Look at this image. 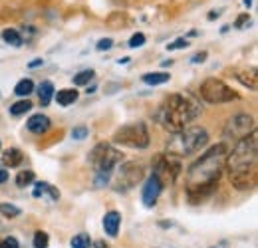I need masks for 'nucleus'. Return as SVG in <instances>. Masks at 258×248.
Listing matches in <instances>:
<instances>
[{
    "label": "nucleus",
    "mask_w": 258,
    "mask_h": 248,
    "mask_svg": "<svg viewBox=\"0 0 258 248\" xmlns=\"http://www.w3.org/2000/svg\"><path fill=\"white\" fill-rule=\"evenodd\" d=\"M179 173H181V165H179V161H175L171 155L165 153V155L155 157V161H153V175L161 181L163 187L173 185L177 181Z\"/></svg>",
    "instance_id": "10"
},
{
    "label": "nucleus",
    "mask_w": 258,
    "mask_h": 248,
    "mask_svg": "<svg viewBox=\"0 0 258 248\" xmlns=\"http://www.w3.org/2000/svg\"><path fill=\"white\" fill-rule=\"evenodd\" d=\"M44 64V60L42 58H38V60H32V62L28 64V68H38V66H42Z\"/></svg>",
    "instance_id": "37"
},
{
    "label": "nucleus",
    "mask_w": 258,
    "mask_h": 248,
    "mask_svg": "<svg viewBox=\"0 0 258 248\" xmlns=\"http://www.w3.org/2000/svg\"><path fill=\"white\" fill-rule=\"evenodd\" d=\"M30 109H32V101H28L26 97L10 105V113H12L14 117H18V115H24V113H28Z\"/></svg>",
    "instance_id": "22"
},
{
    "label": "nucleus",
    "mask_w": 258,
    "mask_h": 248,
    "mask_svg": "<svg viewBox=\"0 0 258 248\" xmlns=\"http://www.w3.org/2000/svg\"><path fill=\"white\" fill-rule=\"evenodd\" d=\"M6 181H8V171L0 167V185H2V183H6Z\"/></svg>",
    "instance_id": "36"
},
{
    "label": "nucleus",
    "mask_w": 258,
    "mask_h": 248,
    "mask_svg": "<svg viewBox=\"0 0 258 248\" xmlns=\"http://www.w3.org/2000/svg\"><path fill=\"white\" fill-rule=\"evenodd\" d=\"M32 183H34V173H32V171H20V173L16 175V185L20 187V189L32 185Z\"/></svg>",
    "instance_id": "27"
},
{
    "label": "nucleus",
    "mask_w": 258,
    "mask_h": 248,
    "mask_svg": "<svg viewBox=\"0 0 258 248\" xmlns=\"http://www.w3.org/2000/svg\"><path fill=\"white\" fill-rule=\"evenodd\" d=\"M199 95L203 97V101H207L211 105H221V103H228V101L238 99V93L232 88H228L219 78H207L199 86Z\"/></svg>",
    "instance_id": "7"
},
{
    "label": "nucleus",
    "mask_w": 258,
    "mask_h": 248,
    "mask_svg": "<svg viewBox=\"0 0 258 248\" xmlns=\"http://www.w3.org/2000/svg\"><path fill=\"white\" fill-rule=\"evenodd\" d=\"M90 165L94 167V173H96V185L103 187L111 181V175L115 171V167L123 161V155L113 149L109 143H97L96 147L90 151L88 155Z\"/></svg>",
    "instance_id": "5"
},
{
    "label": "nucleus",
    "mask_w": 258,
    "mask_h": 248,
    "mask_svg": "<svg viewBox=\"0 0 258 248\" xmlns=\"http://www.w3.org/2000/svg\"><path fill=\"white\" fill-rule=\"evenodd\" d=\"M34 92V82L30 78H24V80H20L16 86H14V93L18 95V97H26V95H30Z\"/></svg>",
    "instance_id": "21"
},
{
    "label": "nucleus",
    "mask_w": 258,
    "mask_h": 248,
    "mask_svg": "<svg viewBox=\"0 0 258 248\" xmlns=\"http://www.w3.org/2000/svg\"><path fill=\"white\" fill-rule=\"evenodd\" d=\"M32 195L36 199H40V197H50L52 201H60V191H58L56 187H52L50 183H44V181L34 183Z\"/></svg>",
    "instance_id": "14"
},
{
    "label": "nucleus",
    "mask_w": 258,
    "mask_h": 248,
    "mask_svg": "<svg viewBox=\"0 0 258 248\" xmlns=\"http://www.w3.org/2000/svg\"><path fill=\"white\" fill-rule=\"evenodd\" d=\"M54 97H56L58 105H62V107H68V105H72V103H76V101H78L80 93H78V90H72V88H68V90H60L58 93H54Z\"/></svg>",
    "instance_id": "19"
},
{
    "label": "nucleus",
    "mask_w": 258,
    "mask_h": 248,
    "mask_svg": "<svg viewBox=\"0 0 258 248\" xmlns=\"http://www.w3.org/2000/svg\"><path fill=\"white\" fill-rule=\"evenodd\" d=\"M254 131V117L248 113H236L226 121L223 129V137L230 141H240L242 137L250 135Z\"/></svg>",
    "instance_id": "9"
},
{
    "label": "nucleus",
    "mask_w": 258,
    "mask_h": 248,
    "mask_svg": "<svg viewBox=\"0 0 258 248\" xmlns=\"http://www.w3.org/2000/svg\"><path fill=\"white\" fill-rule=\"evenodd\" d=\"M248 22H250V16L248 14H240L236 18V22H234V28H244V24H248Z\"/></svg>",
    "instance_id": "33"
},
{
    "label": "nucleus",
    "mask_w": 258,
    "mask_h": 248,
    "mask_svg": "<svg viewBox=\"0 0 258 248\" xmlns=\"http://www.w3.org/2000/svg\"><path fill=\"white\" fill-rule=\"evenodd\" d=\"M70 246H72V248H90V246H92V238H90V234L80 232V234H76V236L72 238Z\"/></svg>",
    "instance_id": "24"
},
{
    "label": "nucleus",
    "mask_w": 258,
    "mask_h": 248,
    "mask_svg": "<svg viewBox=\"0 0 258 248\" xmlns=\"http://www.w3.org/2000/svg\"><path fill=\"white\" fill-rule=\"evenodd\" d=\"M129 58H121V60H117V64H127Z\"/></svg>",
    "instance_id": "40"
},
{
    "label": "nucleus",
    "mask_w": 258,
    "mask_h": 248,
    "mask_svg": "<svg viewBox=\"0 0 258 248\" xmlns=\"http://www.w3.org/2000/svg\"><path fill=\"white\" fill-rule=\"evenodd\" d=\"M38 97H40L42 107L50 105V101H52V97H54V84H52L50 80H44V82L38 86Z\"/></svg>",
    "instance_id": "17"
},
{
    "label": "nucleus",
    "mask_w": 258,
    "mask_h": 248,
    "mask_svg": "<svg viewBox=\"0 0 258 248\" xmlns=\"http://www.w3.org/2000/svg\"><path fill=\"white\" fill-rule=\"evenodd\" d=\"M221 16V10H217V12H209V20H215V18H219Z\"/></svg>",
    "instance_id": "38"
},
{
    "label": "nucleus",
    "mask_w": 258,
    "mask_h": 248,
    "mask_svg": "<svg viewBox=\"0 0 258 248\" xmlns=\"http://www.w3.org/2000/svg\"><path fill=\"white\" fill-rule=\"evenodd\" d=\"M0 248H20V244L14 236H6L4 240H0Z\"/></svg>",
    "instance_id": "32"
},
{
    "label": "nucleus",
    "mask_w": 258,
    "mask_h": 248,
    "mask_svg": "<svg viewBox=\"0 0 258 248\" xmlns=\"http://www.w3.org/2000/svg\"><path fill=\"white\" fill-rule=\"evenodd\" d=\"M161 191H163L161 181H159L155 175H149L147 181H145V185H143V191H141V201H143V205H145V207H155V203H157Z\"/></svg>",
    "instance_id": "11"
},
{
    "label": "nucleus",
    "mask_w": 258,
    "mask_h": 248,
    "mask_svg": "<svg viewBox=\"0 0 258 248\" xmlns=\"http://www.w3.org/2000/svg\"><path fill=\"white\" fill-rule=\"evenodd\" d=\"M26 127H28V131H32L34 135H44L50 129V117L44 115V113H34L26 121Z\"/></svg>",
    "instance_id": "12"
},
{
    "label": "nucleus",
    "mask_w": 258,
    "mask_h": 248,
    "mask_svg": "<svg viewBox=\"0 0 258 248\" xmlns=\"http://www.w3.org/2000/svg\"><path fill=\"white\" fill-rule=\"evenodd\" d=\"M94 76H96L94 70H84V72H80V74L74 76V86H88L94 80Z\"/></svg>",
    "instance_id": "23"
},
{
    "label": "nucleus",
    "mask_w": 258,
    "mask_h": 248,
    "mask_svg": "<svg viewBox=\"0 0 258 248\" xmlns=\"http://www.w3.org/2000/svg\"><path fill=\"white\" fill-rule=\"evenodd\" d=\"M250 4H252V0H244V6L246 8H250Z\"/></svg>",
    "instance_id": "41"
},
{
    "label": "nucleus",
    "mask_w": 258,
    "mask_h": 248,
    "mask_svg": "<svg viewBox=\"0 0 258 248\" xmlns=\"http://www.w3.org/2000/svg\"><path fill=\"white\" fill-rule=\"evenodd\" d=\"M115 169L117 171H115V179H113V185H115L113 189L121 191V193L131 191L135 185H139L143 181V177H145L143 165L135 163V161H127V163H123L121 167H115Z\"/></svg>",
    "instance_id": "8"
},
{
    "label": "nucleus",
    "mask_w": 258,
    "mask_h": 248,
    "mask_svg": "<svg viewBox=\"0 0 258 248\" xmlns=\"http://www.w3.org/2000/svg\"><path fill=\"white\" fill-rule=\"evenodd\" d=\"M0 213L4 215L6 218H16L20 217V209L16 207V205H10V203H0Z\"/></svg>",
    "instance_id": "25"
},
{
    "label": "nucleus",
    "mask_w": 258,
    "mask_h": 248,
    "mask_svg": "<svg viewBox=\"0 0 258 248\" xmlns=\"http://www.w3.org/2000/svg\"><path fill=\"white\" fill-rule=\"evenodd\" d=\"M169 80H171V74L167 72H149L141 76V82L147 86H161V84H167Z\"/></svg>",
    "instance_id": "16"
},
{
    "label": "nucleus",
    "mask_w": 258,
    "mask_h": 248,
    "mask_svg": "<svg viewBox=\"0 0 258 248\" xmlns=\"http://www.w3.org/2000/svg\"><path fill=\"white\" fill-rule=\"evenodd\" d=\"M145 34H141V32H137V34H133L131 38H129V48H141L143 44H145Z\"/></svg>",
    "instance_id": "29"
},
{
    "label": "nucleus",
    "mask_w": 258,
    "mask_h": 248,
    "mask_svg": "<svg viewBox=\"0 0 258 248\" xmlns=\"http://www.w3.org/2000/svg\"><path fill=\"white\" fill-rule=\"evenodd\" d=\"M90 248H109V244H107L105 240H96V242H92Z\"/></svg>",
    "instance_id": "35"
},
{
    "label": "nucleus",
    "mask_w": 258,
    "mask_h": 248,
    "mask_svg": "<svg viewBox=\"0 0 258 248\" xmlns=\"http://www.w3.org/2000/svg\"><path fill=\"white\" fill-rule=\"evenodd\" d=\"M32 244H34V248H48V244H50V236H48V232H44V230H36V232H34Z\"/></svg>",
    "instance_id": "26"
},
{
    "label": "nucleus",
    "mask_w": 258,
    "mask_h": 248,
    "mask_svg": "<svg viewBox=\"0 0 258 248\" xmlns=\"http://www.w3.org/2000/svg\"><path fill=\"white\" fill-rule=\"evenodd\" d=\"M256 159H258V137L256 131L236 141V147L226 157L225 167L228 169L230 185L238 191H246L256 183Z\"/></svg>",
    "instance_id": "2"
},
{
    "label": "nucleus",
    "mask_w": 258,
    "mask_h": 248,
    "mask_svg": "<svg viewBox=\"0 0 258 248\" xmlns=\"http://www.w3.org/2000/svg\"><path fill=\"white\" fill-rule=\"evenodd\" d=\"M113 48V40L111 38H103V40H99L96 46L97 52H107V50H111Z\"/></svg>",
    "instance_id": "31"
},
{
    "label": "nucleus",
    "mask_w": 258,
    "mask_h": 248,
    "mask_svg": "<svg viewBox=\"0 0 258 248\" xmlns=\"http://www.w3.org/2000/svg\"><path fill=\"white\" fill-rule=\"evenodd\" d=\"M201 115V105L183 93H171L155 111V119L169 131H181Z\"/></svg>",
    "instance_id": "3"
},
{
    "label": "nucleus",
    "mask_w": 258,
    "mask_h": 248,
    "mask_svg": "<svg viewBox=\"0 0 258 248\" xmlns=\"http://www.w3.org/2000/svg\"><path fill=\"white\" fill-rule=\"evenodd\" d=\"M0 36H2V40H4L8 46H14V48H20V46L24 44L22 36L18 34V30H14V28H4Z\"/></svg>",
    "instance_id": "20"
},
{
    "label": "nucleus",
    "mask_w": 258,
    "mask_h": 248,
    "mask_svg": "<svg viewBox=\"0 0 258 248\" xmlns=\"http://www.w3.org/2000/svg\"><path fill=\"white\" fill-rule=\"evenodd\" d=\"M113 143L115 145H123V147H131V149H145V147H149L147 125L143 123V121H133V123L121 125L113 133Z\"/></svg>",
    "instance_id": "6"
},
{
    "label": "nucleus",
    "mask_w": 258,
    "mask_h": 248,
    "mask_svg": "<svg viewBox=\"0 0 258 248\" xmlns=\"http://www.w3.org/2000/svg\"><path fill=\"white\" fill-rule=\"evenodd\" d=\"M96 90H97V86H92V88H88L86 92H88V93H94V92H96Z\"/></svg>",
    "instance_id": "39"
},
{
    "label": "nucleus",
    "mask_w": 258,
    "mask_h": 248,
    "mask_svg": "<svg viewBox=\"0 0 258 248\" xmlns=\"http://www.w3.org/2000/svg\"><path fill=\"white\" fill-rule=\"evenodd\" d=\"M228 145L217 143L205 155H201L187 171V199L191 203H203L215 193L225 169Z\"/></svg>",
    "instance_id": "1"
},
{
    "label": "nucleus",
    "mask_w": 258,
    "mask_h": 248,
    "mask_svg": "<svg viewBox=\"0 0 258 248\" xmlns=\"http://www.w3.org/2000/svg\"><path fill=\"white\" fill-rule=\"evenodd\" d=\"M189 40L187 38H177L175 42H171V44H167V50L169 52H173V50H183V48H189Z\"/></svg>",
    "instance_id": "28"
},
{
    "label": "nucleus",
    "mask_w": 258,
    "mask_h": 248,
    "mask_svg": "<svg viewBox=\"0 0 258 248\" xmlns=\"http://www.w3.org/2000/svg\"><path fill=\"white\" fill-rule=\"evenodd\" d=\"M119 226H121V215L117 211L105 213V217H103V230L107 232V236L115 238L117 232H119Z\"/></svg>",
    "instance_id": "13"
},
{
    "label": "nucleus",
    "mask_w": 258,
    "mask_h": 248,
    "mask_svg": "<svg viewBox=\"0 0 258 248\" xmlns=\"http://www.w3.org/2000/svg\"><path fill=\"white\" fill-rule=\"evenodd\" d=\"M24 161V153L18 147H10L2 153V165L4 167H18Z\"/></svg>",
    "instance_id": "15"
},
{
    "label": "nucleus",
    "mask_w": 258,
    "mask_h": 248,
    "mask_svg": "<svg viewBox=\"0 0 258 248\" xmlns=\"http://www.w3.org/2000/svg\"><path fill=\"white\" fill-rule=\"evenodd\" d=\"M88 135H90V129H88L86 125H78V127L72 129V137H74V139H80V141H82V139H86Z\"/></svg>",
    "instance_id": "30"
},
{
    "label": "nucleus",
    "mask_w": 258,
    "mask_h": 248,
    "mask_svg": "<svg viewBox=\"0 0 258 248\" xmlns=\"http://www.w3.org/2000/svg\"><path fill=\"white\" fill-rule=\"evenodd\" d=\"M209 143L207 129L199 125H187L181 131H175L167 141V155L171 157H187L201 151Z\"/></svg>",
    "instance_id": "4"
},
{
    "label": "nucleus",
    "mask_w": 258,
    "mask_h": 248,
    "mask_svg": "<svg viewBox=\"0 0 258 248\" xmlns=\"http://www.w3.org/2000/svg\"><path fill=\"white\" fill-rule=\"evenodd\" d=\"M236 76V80L244 86V88H248V90H256L258 82H256V70H242V72H238V74H234Z\"/></svg>",
    "instance_id": "18"
},
{
    "label": "nucleus",
    "mask_w": 258,
    "mask_h": 248,
    "mask_svg": "<svg viewBox=\"0 0 258 248\" xmlns=\"http://www.w3.org/2000/svg\"><path fill=\"white\" fill-rule=\"evenodd\" d=\"M207 56H209L207 52H199V54H195L193 60H191V62H193V64H203L205 60H207Z\"/></svg>",
    "instance_id": "34"
}]
</instances>
